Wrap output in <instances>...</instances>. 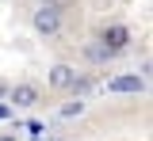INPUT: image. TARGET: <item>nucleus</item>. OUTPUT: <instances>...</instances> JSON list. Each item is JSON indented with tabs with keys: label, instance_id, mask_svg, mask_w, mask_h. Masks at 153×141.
<instances>
[{
	"label": "nucleus",
	"instance_id": "f257e3e1",
	"mask_svg": "<svg viewBox=\"0 0 153 141\" xmlns=\"http://www.w3.org/2000/svg\"><path fill=\"white\" fill-rule=\"evenodd\" d=\"M100 46H103L107 54H119V50H126V46H130V31H126L123 23H111V27H103Z\"/></svg>",
	"mask_w": 153,
	"mask_h": 141
},
{
	"label": "nucleus",
	"instance_id": "f03ea898",
	"mask_svg": "<svg viewBox=\"0 0 153 141\" xmlns=\"http://www.w3.org/2000/svg\"><path fill=\"white\" fill-rule=\"evenodd\" d=\"M35 31L38 35H57V31H61V15H57L54 4H42L35 12Z\"/></svg>",
	"mask_w": 153,
	"mask_h": 141
},
{
	"label": "nucleus",
	"instance_id": "7ed1b4c3",
	"mask_svg": "<svg viewBox=\"0 0 153 141\" xmlns=\"http://www.w3.org/2000/svg\"><path fill=\"white\" fill-rule=\"evenodd\" d=\"M107 92H119V95L146 92V76H134V73H126V76H111V80H107Z\"/></svg>",
	"mask_w": 153,
	"mask_h": 141
},
{
	"label": "nucleus",
	"instance_id": "20e7f679",
	"mask_svg": "<svg viewBox=\"0 0 153 141\" xmlns=\"http://www.w3.org/2000/svg\"><path fill=\"white\" fill-rule=\"evenodd\" d=\"M73 84H76V69H73V65H54V69H50V88L69 92Z\"/></svg>",
	"mask_w": 153,
	"mask_h": 141
},
{
	"label": "nucleus",
	"instance_id": "39448f33",
	"mask_svg": "<svg viewBox=\"0 0 153 141\" xmlns=\"http://www.w3.org/2000/svg\"><path fill=\"white\" fill-rule=\"evenodd\" d=\"M8 99L16 107H35L38 103V88L35 84H16V88H8Z\"/></svg>",
	"mask_w": 153,
	"mask_h": 141
},
{
	"label": "nucleus",
	"instance_id": "423d86ee",
	"mask_svg": "<svg viewBox=\"0 0 153 141\" xmlns=\"http://www.w3.org/2000/svg\"><path fill=\"white\" fill-rule=\"evenodd\" d=\"M84 54H88L92 61H107V57H111V54H107V50H103L100 42H92V46H84Z\"/></svg>",
	"mask_w": 153,
	"mask_h": 141
},
{
	"label": "nucleus",
	"instance_id": "0eeeda50",
	"mask_svg": "<svg viewBox=\"0 0 153 141\" xmlns=\"http://www.w3.org/2000/svg\"><path fill=\"white\" fill-rule=\"evenodd\" d=\"M80 111H84V103H80V99H76V103H65V107H61V118H76Z\"/></svg>",
	"mask_w": 153,
	"mask_h": 141
},
{
	"label": "nucleus",
	"instance_id": "6e6552de",
	"mask_svg": "<svg viewBox=\"0 0 153 141\" xmlns=\"http://www.w3.org/2000/svg\"><path fill=\"white\" fill-rule=\"evenodd\" d=\"M12 115V103H0V118H8Z\"/></svg>",
	"mask_w": 153,
	"mask_h": 141
},
{
	"label": "nucleus",
	"instance_id": "1a4fd4ad",
	"mask_svg": "<svg viewBox=\"0 0 153 141\" xmlns=\"http://www.w3.org/2000/svg\"><path fill=\"white\" fill-rule=\"evenodd\" d=\"M4 95H8V80H0V99H4Z\"/></svg>",
	"mask_w": 153,
	"mask_h": 141
},
{
	"label": "nucleus",
	"instance_id": "9d476101",
	"mask_svg": "<svg viewBox=\"0 0 153 141\" xmlns=\"http://www.w3.org/2000/svg\"><path fill=\"white\" fill-rule=\"evenodd\" d=\"M0 141H16V137H0Z\"/></svg>",
	"mask_w": 153,
	"mask_h": 141
},
{
	"label": "nucleus",
	"instance_id": "9b49d317",
	"mask_svg": "<svg viewBox=\"0 0 153 141\" xmlns=\"http://www.w3.org/2000/svg\"><path fill=\"white\" fill-rule=\"evenodd\" d=\"M54 141H65V137H54Z\"/></svg>",
	"mask_w": 153,
	"mask_h": 141
}]
</instances>
